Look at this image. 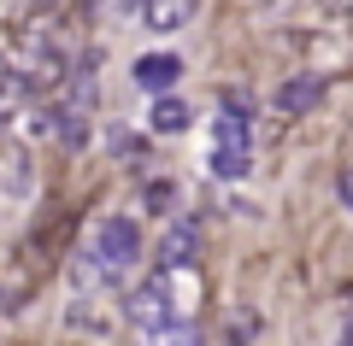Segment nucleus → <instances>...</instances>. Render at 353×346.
Instances as JSON below:
<instances>
[{
    "instance_id": "1",
    "label": "nucleus",
    "mask_w": 353,
    "mask_h": 346,
    "mask_svg": "<svg viewBox=\"0 0 353 346\" xmlns=\"http://www.w3.org/2000/svg\"><path fill=\"white\" fill-rule=\"evenodd\" d=\"M141 252V235H136V217H124V211H112V217L94 223V235H88V252L77 259L71 282L77 288H101V282H124V270L136 264Z\"/></svg>"
},
{
    "instance_id": "2",
    "label": "nucleus",
    "mask_w": 353,
    "mask_h": 346,
    "mask_svg": "<svg viewBox=\"0 0 353 346\" xmlns=\"http://www.w3.org/2000/svg\"><path fill=\"white\" fill-rule=\"evenodd\" d=\"M212 176L218 182H241V176L253 171V118L241 100H230V106H218V124H212Z\"/></svg>"
},
{
    "instance_id": "3",
    "label": "nucleus",
    "mask_w": 353,
    "mask_h": 346,
    "mask_svg": "<svg viewBox=\"0 0 353 346\" xmlns=\"http://www.w3.org/2000/svg\"><path fill=\"white\" fill-rule=\"evenodd\" d=\"M130 329L141 334V340H165V334H183V323H176V299L171 288H165V276H153V282H141L136 294H130Z\"/></svg>"
},
{
    "instance_id": "4",
    "label": "nucleus",
    "mask_w": 353,
    "mask_h": 346,
    "mask_svg": "<svg viewBox=\"0 0 353 346\" xmlns=\"http://www.w3.org/2000/svg\"><path fill=\"white\" fill-rule=\"evenodd\" d=\"M130 12H136L141 30H153V36H176V30L201 12V0H130Z\"/></svg>"
},
{
    "instance_id": "5",
    "label": "nucleus",
    "mask_w": 353,
    "mask_h": 346,
    "mask_svg": "<svg viewBox=\"0 0 353 346\" xmlns=\"http://www.w3.org/2000/svg\"><path fill=\"white\" fill-rule=\"evenodd\" d=\"M130 83H136L141 94H171V88L183 83V59H176V53H141V59L130 65Z\"/></svg>"
},
{
    "instance_id": "6",
    "label": "nucleus",
    "mask_w": 353,
    "mask_h": 346,
    "mask_svg": "<svg viewBox=\"0 0 353 346\" xmlns=\"http://www.w3.org/2000/svg\"><path fill=\"white\" fill-rule=\"evenodd\" d=\"M194 252H201V229H194L189 217H176L171 229H165L159 252H153V264H159V276H171L176 264H194Z\"/></svg>"
},
{
    "instance_id": "7",
    "label": "nucleus",
    "mask_w": 353,
    "mask_h": 346,
    "mask_svg": "<svg viewBox=\"0 0 353 346\" xmlns=\"http://www.w3.org/2000/svg\"><path fill=\"white\" fill-rule=\"evenodd\" d=\"M318 94H324V76H289V83L271 94V111H283V118H301L306 106H318Z\"/></svg>"
},
{
    "instance_id": "8",
    "label": "nucleus",
    "mask_w": 353,
    "mask_h": 346,
    "mask_svg": "<svg viewBox=\"0 0 353 346\" xmlns=\"http://www.w3.org/2000/svg\"><path fill=\"white\" fill-rule=\"evenodd\" d=\"M189 118H194L189 100L159 94V100H153V118H148V124H153V136H183V129H189Z\"/></svg>"
},
{
    "instance_id": "9",
    "label": "nucleus",
    "mask_w": 353,
    "mask_h": 346,
    "mask_svg": "<svg viewBox=\"0 0 353 346\" xmlns=\"http://www.w3.org/2000/svg\"><path fill=\"white\" fill-rule=\"evenodd\" d=\"M148 206H153V211H171V206H176V188H171V182H148Z\"/></svg>"
},
{
    "instance_id": "10",
    "label": "nucleus",
    "mask_w": 353,
    "mask_h": 346,
    "mask_svg": "<svg viewBox=\"0 0 353 346\" xmlns=\"http://www.w3.org/2000/svg\"><path fill=\"white\" fill-rule=\"evenodd\" d=\"M336 194H341V206L353 211V171H341V176H336Z\"/></svg>"
},
{
    "instance_id": "11",
    "label": "nucleus",
    "mask_w": 353,
    "mask_h": 346,
    "mask_svg": "<svg viewBox=\"0 0 353 346\" xmlns=\"http://www.w3.org/2000/svg\"><path fill=\"white\" fill-rule=\"evenodd\" d=\"M148 346H194V334L183 329V334H165V340H148Z\"/></svg>"
},
{
    "instance_id": "12",
    "label": "nucleus",
    "mask_w": 353,
    "mask_h": 346,
    "mask_svg": "<svg viewBox=\"0 0 353 346\" xmlns=\"http://www.w3.org/2000/svg\"><path fill=\"white\" fill-rule=\"evenodd\" d=\"M324 12H341V18H353V0H318Z\"/></svg>"
}]
</instances>
